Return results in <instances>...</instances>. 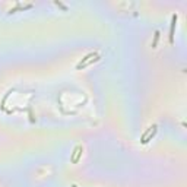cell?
<instances>
[{
	"mask_svg": "<svg viewBox=\"0 0 187 187\" xmlns=\"http://www.w3.org/2000/svg\"><path fill=\"white\" fill-rule=\"evenodd\" d=\"M176 25H177V13L173 15V21H171V29H170V42H174V31H176Z\"/></svg>",
	"mask_w": 187,
	"mask_h": 187,
	"instance_id": "1",
	"label": "cell"
},
{
	"mask_svg": "<svg viewBox=\"0 0 187 187\" xmlns=\"http://www.w3.org/2000/svg\"><path fill=\"white\" fill-rule=\"evenodd\" d=\"M82 152H83V148H82V146H76V148H75L73 153H72V162H73V164H76V162L80 159Z\"/></svg>",
	"mask_w": 187,
	"mask_h": 187,
	"instance_id": "2",
	"label": "cell"
},
{
	"mask_svg": "<svg viewBox=\"0 0 187 187\" xmlns=\"http://www.w3.org/2000/svg\"><path fill=\"white\" fill-rule=\"evenodd\" d=\"M94 56H97V54H95V53H89V54H86V56L82 59V62L76 66V69H77V70H80V69H82V66H83L85 63H88V59H91V57H94Z\"/></svg>",
	"mask_w": 187,
	"mask_h": 187,
	"instance_id": "3",
	"label": "cell"
},
{
	"mask_svg": "<svg viewBox=\"0 0 187 187\" xmlns=\"http://www.w3.org/2000/svg\"><path fill=\"white\" fill-rule=\"evenodd\" d=\"M156 129H158V127H156V124H153V127H152V133H149V135H148V136H146V138L142 140V143H143V145H146L149 140H152V138L156 135Z\"/></svg>",
	"mask_w": 187,
	"mask_h": 187,
	"instance_id": "4",
	"label": "cell"
},
{
	"mask_svg": "<svg viewBox=\"0 0 187 187\" xmlns=\"http://www.w3.org/2000/svg\"><path fill=\"white\" fill-rule=\"evenodd\" d=\"M158 39H159V31H155V35H153V41H152V47L155 48L156 44H158Z\"/></svg>",
	"mask_w": 187,
	"mask_h": 187,
	"instance_id": "5",
	"label": "cell"
},
{
	"mask_svg": "<svg viewBox=\"0 0 187 187\" xmlns=\"http://www.w3.org/2000/svg\"><path fill=\"white\" fill-rule=\"evenodd\" d=\"M150 130H152V127H149V129H146V132H145V133H143V136H142V140H143V139H145V138H146V136L149 135V133H150Z\"/></svg>",
	"mask_w": 187,
	"mask_h": 187,
	"instance_id": "6",
	"label": "cell"
},
{
	"mask_svg": "<svg viewBox=\"0 0 187 187\" xmlns=\"http://www.w3.org/2000/svg\"><path fill=\"white\" fill-rule=\"evenodd\" d=\"M56 4H57V6H60L62 9H64V10H67V7H66V6H64L63 3H60V1H56Z\"/></svg>",
	"mask_w": 187,
	"mask_h": 187,
	"instance_id": "7",
	"label": "cell"
}]
</instances>
